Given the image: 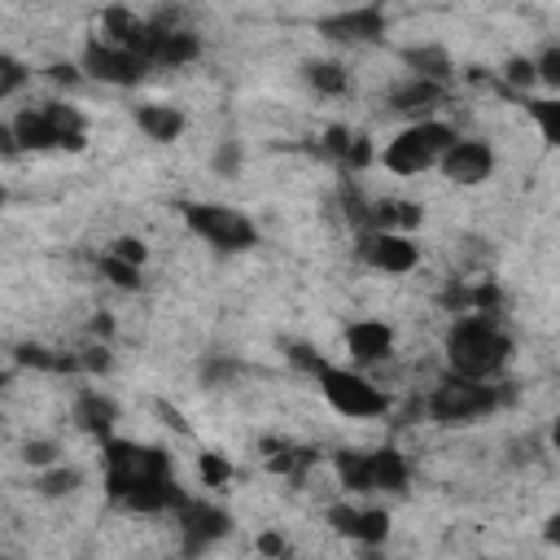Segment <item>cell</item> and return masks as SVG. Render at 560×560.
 I'll list each match as a JSON object with an SVG mask.
<instances>
[{
	"mask_svg": "<svg viewBox=\"0 0 560 560\" xmlns=\"http://www.w3.org/2000/svg\"><path fill=\"white\" fill-rule=\"evenodd\" d=\"M105 490L127 512H171L184 490L171 472V455L162 446H140L122 438H105Z\"/></svg>",
	"mask_w": 560,
	"mask_h": 560,
	"instance_id": "1",
	"label": "cell"
},
{
	"mask_svg": "<svg viewBox=\"0 0 560 560\" xmlns=\"http://www.w3.org/2000/svg\"><path fill=\"white\" fill-rule=\"evenodd\" d=\"M442 346H446V368L472 381H494L512 359V337L499 324V311H459Z\"/></svg>",
	"mask_w": 560,
	"mask_h": 560,
	"instance_id": "2",
	"label": "cell"
},
{
	"mask_svg": "<svg viewBox=\"0 0 560 560\" xmlns=\"http://www.w3.org/2000/svg\"><path fill=\"white\" fill-rule=\"evenodd\" d=\"M13 140L22 153H48V149H83L88 144V118L66 101L26 105L13 122Z\"/></svg>",
	"mask_w": 560,
	"mask_h": 560,
	"instance_id": "3",
	"label": "cell"
},
{
	"mask_svg": "<svg viewBox=\"0 0 560 560\" xmlns=\"http://www.w3.org/2000/svg\"><path fill=\"white\" fill-rule=\"evenodd\" d=\"M311 376H315V385H319L324 402H328L337 416H346V420H376V416H385V411H389V394H385L381 385H372L363 372L332 368V363L315 359Z\"/></svg>",
	"mask_w": 560,
	"mask_h": 560,
	"instance_id": "4",
	"label": "cell"
},
{
	"mask_svg": "<svg viewBox=\"0 0 560 560\" xmlns=\"http://www.w3.org/2000/svg\"><path fill=\"white\" fill-rule=\"evenodd\" d=\"M184 223L197 241H206L219 254H245L258 245V228L245 210L223 206V201H188L184 206Z\"/></svg>",
	"mask_w": 560,
	"mask_h": 560,
	"instance_id": "5",
	"label": "cell"
},
{
	"mask_svg": "<svg viewBox=\"0 0 560 560\" xmlns=\"http://www.w3.org/2000/svg\"><path fill=\"white\" fill-rule=\"evenodd\" d=\"M455 140V131L442 118H411L385 149H381V166L394 175H420L429 166H438L442 149Z\"/></svg>",
	"mask_w": 560,
	"mask_h": 560,
	"instance_id": "6",
	"label": "cell"
},
{
	"mask_svg": "<svg viewBox=\"0 0 560 560\" xmlns=\"http://www.w3.org/2000/svg\"><path fill=\"white\" fill-rule=\"evenodd\" d=\"M499 407V389L490 381H472V376H446L433 385V394L424 398V411L433 424H477L481 416H490Z\"/></svg>",
	"mask_w": 560,
	"mask_h": 560,
	"instance_id": "7",
	"label": "cell"
},
{
	"mask_svg": "<svg viewBox=\"0 0 560 560\" xmlns=\"http://www.w3.org/2000/svg\"><path fill=\"white\" fill-rule=\"evenodd\" d=\"M127 48L140 52V61H144L149 70H166V66H188V61H197L201 39H197L192 31H184V26L140 18V26H136V35H131Z\"/></svg>",
	"mask_w": 560,
	"mask_h": 560,
	"instance_id": "8",
	"label": "cell"
},
{
	"mask_svg": "<svg viewBox=\"0 0 560 560\" xmlns=\"http://www.w3.org/2000/svg\"><path fill=\"white\" fill-rule=\"evenodd\" d=\"M79 70H83L88 79H96V83H109V88H136V83L149 74V66L140 61V52H131V48L105 39V35H92V39L83 44Z\"/></svg>",
	"mask_w": 560,
	"mask_h": 560,
	"instance_id": "9",
	"label": "cell"
},
{
	"mask_svg": "<svg viewBox=\"0 0 560 560\" xmlns=\"http://www.w3.org/2000/svg\"><path fill=\"white\" fill-rule=\"evenodd\" d=\"M171 512H175V529L184 538V551H206L210 542H219L232 529V516L210 499H188L184 494Z\"/></svg>",
	"mask_w": 560,
	"mask_h": 560,
	"instance_id": "10",
	"label": "cell"
},
{
	"mask_svg": "<svg viewBox=\"0 0 560 560\" xmlns=\"http://www.w3.org/2000/svg\"><path fill=\"white\" fill-rule=\"evenodd\" d=\"M359 258L376 271L389 276H407L420 262V245L407 232H389V228H363L359 232Z\"/></svg>",
	"mask_w": 560,
	"mask_h": 560,
	"instance_id": "11",
	"label": "cell"
},
{
	"mask_svg": "<svg viewBox=\"0 0 560 560\" xmlns=\"http://www.w3.org/2000/svg\"><path fill=\"white\" fill-rule=\"evenodd\" d=\"M438 171H442L451 184H464V188L486 184V179L494 175V149H490L486 140H477V136H455V140L442 149Z\"/></svg>",
	"mask_w": 560,
	"mask_h": 560,
	"instance_id": "12",
	"label": "cell"
},
{
	"mask_svg": "<svg viewBox=\"0 0 560 560\" xmlns=\"http://www.w3.org/2000/svg\"><path fill=\"white\" fill-rule=\"evenodd\" d=\"M319 35L332 44H376L385 35V9L381 4H354L332 18H319Z\"/></svg>",
	"mask_w": 560,
	"mask_h": 560,
	"instance_id": "13",
	"label": "cell"
},
{
	"mask_svg": "<svg viewBox=\"0 0 560 560\" xmlns=\"http://www.w3.org/2000/svg\"><path fill=\"white\" fill-rule=\"evenodd\" d=\"M446 101V83H433V79H420L411 74L407 83H398L389 92V109L402 114V118H433Z\"/></svg>",
	"mask_w": 560,
	"mask_h": 560,
	"instance_id": "14",
	"label": "cell"
},
{
	"mask_svg": "<svg viewBox=\"0 0 560 560\" xmlns=\"http://www.w3.org/2000/svg\"><path fill=\"white\" fill-rule=\"evenodd\" d=\"M346 346L354 363H385L394 354V328L385 319H354L346 328Z\"/></svg>",
	"mask_w": 560,
	"mask_h": 560,
	"instance_id": "15",
	"label": "cell"
},
{
	"mask_svg": "<svg viewBox=\"0 0 560 560\" xmlns=\"http://www.w3.org/2000/svg\"><path fill=\"white\" fill-rule=\"evenodd\" d=\"M74 424L92 438H114V424H118V402L105 394V389H79L74 398Z\"/></svg>",
	"mask_w": 560,
	"mask_h": 560,
	"instance_id": "16",
	"label": "cell"
},
{
	"mask_svg": "<svg viewBox=\"0 0 560 560\" xmlns=\"http://www.w3.org/2000/svg\"><path fill=\"white\" fill-rule=\"evenodd\" d=\"M136 127L149 136V140H158V144H171V140H179L184 136V114L175 109V105H136Z\"/></svg>",
	"mask_w": 560,
	"mask_h": 560,
	"instance_id": "17",
	"label": "cell"
},
{
	"mask_svg": "<svg viewBox=\"0 0 560 560\" xmlns=\"http://www.w3.org/2000/svg\"><path fill=\"white\" fill-rule=\"evenodd\" d=\"M407 459L394 446L372 451V490H407Z\"/></svg>",
	"mask_w": 560,
	"mask_h": 560,
	"instance_id": "18",
	"label": "cell"
},
{
	"mask_svg": "<svg viewBox=\"0 0 560 560\" xmlns=\"http://www.w3.org/2000/svg\"><path fill=\"white\" fill-rule=\"evenodd\" d=\"M402 61L411 66V74H420V79H433V83H446L451 79V57H446V48H438V44H424V48H407L402 52Z\"/></svg>",
	"mask_w": 560,
	"mask_h": 560,
	"instance_id": "19",
	"label": "cell"
},
{
	"mask_svg": "<svg viewBox=\"0 0 560 560\" xmlns=\"http://www.w3.org/2000/svg\"><path fill=\"white\" fill-rule=\"evenodd\" d=\"M302 79H306L315 92H324V96H341V92L350 88V70H346L341 61H328V57L306 61V66H302Z\"/></svg>",
	"mask_w": 560,
	"mask_h": 560,
	"instance_id": "20",
	"label": "cell"
},
{
	"mask_svg": "<svg viewBox=\"0 0 560 560\" xmlns=\"http://www.w3.org/2000/svg\"><path fill=\"white\" fill-rule=\"evenodd\" d=\"M337 477L354 494H372V451H337Z\"/></svg>",
	"mask_w": 560,
	"mask_h": 560,
	"instance_id": "21",
	"label": "cell"
},
{
	"mask_svg": "<svg viewBox=\"0 0 560 560\" xmlns=\"http://www.w3.org/2000/svg\"><path fill=\"white\" fill-rule=\"evenodd\" d=\"M83 486V472L79 468H70V464H48V468H39V477H35V490L44 494V499H66V494H74Z\"/></svg>",
	"mask_w": 560,
	"mask_h": 560,
	"instance_id": "22",
	"label": "cell"
},
{
	"mask_svg": "<svg viewBox=\"0 0 560 560\" xmlns=\"http://www.w3.org/2000/svg\"><path fill=\"white\" fill-rule=\"evenodd\" d=\"M389 534V512L385 508H354V521H350V542H363V547H376L385 542Z\"/></svg>",
	"mask_w": 560,
	"mask_h": 560,
	"instance_id": "23",
	"label": "cell"
},
{
	"mask_svg": "<svg viewBox=\"0 0 560 560\" xmlns=\"http://www.w3.org/2000/svg\"><path fill=\"white\" fill-rule=\"evenodd\" d=\"M529 114L538 118V131L547 144H560V101L556 96H542V101H529Z\"/></svg>",
	"mask_w": 560,
	"mask_h": 560,
	"instance_id": "24",
	"label": "cell"
},
{
	"mask_svg": "<svg viewBox=\"0 0 560 560\" xmlns=\"http://www.w3.org/2000/svg\"><path fill=\"white\" fill-rule=\"evenodd\" d=\"M101 276H105L114 289H140V267H136V262H122V258H114V254L101 258Z\"/></svg>",
	"mask_w": 560,
	"mask_h": 560,
	"instance_id": "25",
	"label": "cell"
},
{
	"mask_svg": "<svg viewBox=\"0 0 560 560\" xmlns=\"http://www.w3.org/2000/svg\"><path fill=\"white\" fill-rule=\"evenodd\" d=\"M197 477H201V486L219 490V486H228V481H232V464H228L219 451H206V455L197 459Z\"/></svg>",
	"mask_w": 560,
	"mask_h": 560,
	"instance_id": "26",
	"label": "cell"
},
{
	"mask_svg": "<svg viewBox=\"0 0 560 560\" xmlns=\"http://www.w3.org/2000/svg\"><path fill=\"white\" fill-rule=\"evenodd\" d=\"M26 79H31V70L13 52H0V101H9L13 92H22Z\"/></svg>",
	"mask_w": 560,
	"mask_h": 560,
	"instance_id": "27",
	"label": "cell"
},
{
	"mask_svg": "<svg viewBox=\"0 0 560 560\" xmlns=\"http://www.w3.org/2000/svg\"><path fill=\"white\" fill-rule=\"evenodd\" d=\"M503 79L516 88V92H529L534 83H538V70H534V57H512L508 66H503Z\"/></svg>",
	"mask_w": 560,
	"mask_h": 560,
	"instance_id": "28",
	"label": "cell"
},
{
	"mask_svg": "<svg viewBox=\"0 0 560 560\" xmlns=\"http://www.w3.org/2000/svg\"><path fill=\"white\" fill-rule=\"evenodd\" d=\"M105 254H114V258H122V262H136V267H144V258H149V249H144L140 236H118V241H109Z\"/></svg>",
	"mask_w": 560,
	"mask_h": 560,
	"instance_id": "29",
	"label": "cell"
},
{
	"mask_svg": "<svg viewBox=\"0 0 560 560\" xmlns=\"http://www.w3.org/2000/svg\"><path fill=\"white\" fill-rule=\"evenodd\" d=\"M534 70H538V83L560 88V48H556V44H547V48H542V57L534 61Z\"/></svg>",
	"mask_w": 560,
	"mask_h": 560,
	"instance_id": "30",
	"label": "cell"
},
{
	"mask_svg": "<svg viewBox=\"0 0 560 560\" xmlns=\"http://www.w3.org/2000/svg\"><path fill=\"white\" fill-rule=\"evenodd\" d=\"M57 455H61V446H57V442H44V438L22 446V459H26L31 468H48V464H57Z\"/></svg>",
	"mask_w": 560,
	"mask_h": 560,
	"instance_id": "31",
	"label": "cell"
},
{
	"mask_svg": "<svg viewBox=\"0 0 560 560\" xmlns=\"http://www.w3.org/2000/svg\"><path fill=\"white\" fill-rule=\"evenodd\" d=\"M210 166H214L219 175H236V166H241V144H236V140L219 144V149H214V158H210Z\"/></svg>",
	"mask_w": 560,
	"mask_h": 560,
	"instance_id": "32",
	"label": "cell"
},
{
	"mask_svg": "<svg viewBox=\"0 0 560 560\" xmlns=\"http://www.w3.org/2000/svg\"><path fill=\"white\" fill-rule=\"evenodd\" d=\"M258 551H267V556H284L289 542H284V534H262V538H258Z\"/></svg>",
	"mask_w": 560,
	"mask_h": 560,
	"instance_id": "33",
	"label": "cell"
},
{
	"mask_svg": "<svg viewBox=\"0 0 560 560\" xmlns=\"http://www.w3.org/2000/svg\"><path fill=\"white\" fill-rule=\"evenodd\" d=\"M0 153H4V158H18V153H22L18 140H13V127H9V122H0Z\"/></svg>",
	"mask_w": 560,
	"mask_h": 560,
	"instance_id": "34",
	"label": "cell"
},
{
	"mask_svg": "<svg viewBox=\"0 0 560 560\" xmlns=\"http://www.w3.org/2000/svg\"><path fill=\"white\" fill-rule=\"evenodd\" d=\"M0 201H4V188H0Z\"/></svg>",
	"mask_w": 560,
	"mask_h": 560,
	"instance_id": "35",
	"label": "cell"
}]
</instances>
